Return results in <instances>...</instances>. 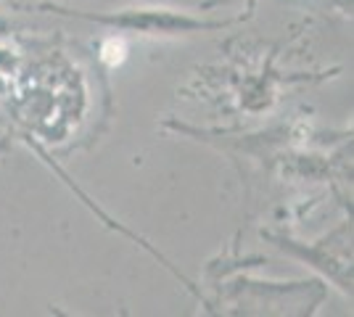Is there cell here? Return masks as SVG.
Returning <instances> with one entry per match:
<instances>
[{
  "label": "cell",
  "instance_id": "obj_1",
  "mask_svg": "<svg viewBox=\"0 0 354 317\" xmlns=\"http://www.w3.org/2000/svg\"><path fill=\"white\" fill-rule=\"evenodd\" d=\"M8 95H14L11 117L21 127V137L37 135L45 143H53L66 135V130L77 124L85 111V85L77 69L64 61L48 59L30 75H19Z\"/></svg>",
  "mask_w": 354,
  "mask_h": 317
},
{
  "label": "cell",
  "instance_id": "obj_2",
  "mask_svg": "<svg viewBox=\"0 0 354 317\" xmlns=\"http://www.w3.org/2000/svg\"><path fill=\"white\" fill-rule=\"evenodd\" d=\"M21 11L56 14L85 24H98L114 35H143V37H177L196 32H214L236 24L238 19H212L183 8H119V11H85L61 3H21Z\"/></svg>",
  "mask_w": 354,
  "mask_h": 317
},
{
  "label": "cell",
  "instance_id": "obj_3",
  "mask_svg": "<svg viewBox=\"0 0 354 317\" xmlns=\"http://www.w3.org/2000/svg\"><path fill=\"white\" fill-rule=\"evenodd\" d=\"M217 291L236 304L241 317H317L328 299V286L320 278L267 280L236 275Z\"/></svg>",
  "mask_w": 354,
  "mask_h": 317
},
{
  "label": "cell",
  "instance_id": "obj_4",
  "mask_svg": "<svg viewBox=\"0 0 354 317\" xmlns=\"http://www.w3.org/2000/svg\"><path fill=\"white\" fill-rule=\"evenodd\" d=\"M262 238L304 267L310 265L325 286L352 296V220H341L333 230L315 241H301L283 230H262Z\"/></svg>",
  "mask_w": 354,
  "mask_h": 317
},
{
  "label": "cell",
  "instance_id": "obj_5",
  "mask_svg": "<svg viewBox=\"0 0 354 317\" xmlns=\"http://www.w3.org/2000/svg\"><path fill=\"white\" fill-rule=\"evenodd\" d=\"M48 312H50V317H74V315H69V312H64L61 307H53V304L48 307ZM119 317H133V315H130V312L122 307V309H119Z\"/></svg>",
  "mask_w": 354,
  "mask_h": 317
},
{
  "label": "cell",
  "instance_id": "obj_6",
  "mask_svg": "<svg viewBox=\"0 0 354 317\" xmlns=\"http://www.w3.org/2000/svg\"><path fill=\"white\" fill-rule=\"evenodd\" d=\"M11 148V133H6V130H0V156Z\"/></svg>",
  "mask_w": 354,
  "mask_h": 317
},
{
  "label": "cell",
  "instance_id": "obj_7",
  "mask_svg": "<svg viewBox=\"0 0 354 317\" xmlns=\"http://www.w3.org/2000/svg\"><path fill=\"white\" fill-rule=\"evenodd\" d=\"M222 3H230V0H207L201 8H204V11H209V8H214V6H222Z\"/></svg>",
  "mask_w": 354,
  "mask_h": 317
}]
</instances>
